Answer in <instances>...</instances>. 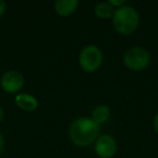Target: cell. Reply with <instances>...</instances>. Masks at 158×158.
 <instances>
[{"mask_svg": "<svg viewBox=\"0 0 158 158\" xmlns=\"http://www.w3.org/2000/svg\"><path fill=\"white\" fill-rule=\"evenodd\" d=\"M101 126L91 119V117H78L72 121L68 128L69 140L80 147L93 144L100 136Z\"/></svg>", "mask_w": 158, "mask_h": 158, "instance_id": "6da1fadb", "label": "cell"}, {"mask_svg": "<svg viewBox=\"0 0 158 158\" xmlns=\"http://www.w3.org/2000/svg\"><path fill=\"white\" fill-rule=\"evenodd\" d=\"M112 20L115 31L120 35L127 36L138 29L140 25V14L134 7L125 5L115 10Z\"/></svg>", "mask_w": 158, "mask_h": 158, "instance_id": "7a4b0ae2", "label": "cell"}, {"mask_svg": "<svg viewBox=\"0 0 158 158\" xmlns=\"http://www.w3.org/2000/svg\"><path fill=\"white\" fill-rule=\"evenodd\" d=\"M123 61L128 69L132 72H141L151 63V53L143 47H131L125 52Z\"/></svg>", "mask_w": 158, "mask_h": 158, "instance_id": "3957f363", "label": "cell"}, {"mask_svg": "<svg viewBox=\"0 0 158 158\" xmlns=\"http://www.w3.org/2000/svg\"><path fill=\"white\" fill-rule=\"evenodd\" d=\"M78 62L84 72L91 74L101 67L103 63V53L99 47L88 44L81 49L78 56Z\"/></svg>", "mask_w": 158, "mask_h": 158, "instance_id": "277c9868", "label": "cell"}, {"mask_svg": "<svg viewBox=\"0 0 158 158\" xmlns=\"http://www.w3.org/2000/svg\"><path fill=\"white\" fill-rule=\"evenodd\" d=\"M25 84V78L19 70L10 69L6 72L0 79V86L5 92L13 94L22 90Z\"/></svg>", "mask_w": 158, "mask_h": 158, "instance_id": "5b68a950", "label": "cell"}, {"mask_svg": "<svg viewBox=\"0 0 158 158\" xmlns=\"http://www.w3.org/2000/svg\"><path fill=\"white\" fill-rule=\"evenodd\" d=\"M94 152L100 158H112L117 152L116 139L110 134H102L94 142Z\"/></svg>", "mask_w": 158, "mask_h": 158, "instance_id": "8992f818", "label": "cell"}, {"mask_svg": "<svg viewBox=\"0 0 158 158\" xmlns=\"http://www.w3.org/2000/svg\"><path fill=\"white\" fill-rule=\"evenodd\" d=\"M15 104L25 112H34L38 108V100L31 93H18L15 95Z\"/></svg>", "mask_w": 158, "mask_h": 158, "instance_id": "52a82bcc", "label": "cell"}, {"mask_svg": "<svg viewBox=\"0 0 158 158\" xmlns=\"http://www.w3.org/2000/svg\"><path fill=\"white\" fill-rule=\"evenodd\" d=\"M79 6L78 0H57L54 3V10L57 15L66 18L74 13Z\"/></svg>", "mask_w": 158, "mask_h": 158, "instance_id": "ba28073f", "label": "cell"}, {"mask_svg": "<svg viewBox=\"0 0 158 158\" xmlns=\"http://www.w3.org/2000/svg\"><path fill=\"white\" fill-rule=\"evenodd\" d=\"M110 108L106 104L98 105L92 110V114H91V119L94 123H97L99 126H101L102 123H105L110 119Z\"/></svg>", "mask_w": 158, "mask_h": 158, "instance_id": "9c48e42d", "label": "cell"}, {"mask_svg": "<svg viewBox=\"0 0 158 158\" xmlns=\"http://www.w3.org/2000/svg\"><path fill=\"white\" fill-rule=\"evenodd\" d=\"M115 8L108 1H102L95 5L94 13L100 19H112L115 13Z\"/></svg>", "mask_w": 158, "mask_h": 158, "instance_id": "30bf717a", "label": "cell"}, {"mask_svg": "<svg viewBox=\"0 0 158 158\" xmlns=\"http://www.w3.org/2000/svg\"><path fill=\"white\" fill-rule=\"evenodd\" d=\"M108 2H110L115 9H118V8L127 5V1H126V0H108Z\"/></svg>", "mask_w": 158, "mask_h": 158, "instance_id": "8fae6325", "label": "cell"}, {"mask_svg": "<svg viewBox=\"0 0 158 158\" xmlns=\"http://www.w3.org/2000/svg\"><path fill=\"white\" fill-rule=\"evenodd\" d=\"M6 10H7V3L3 0H0V18L6 13Z\"/></svg>", "mask_w": 158, "mask_h": 158, "instance_id": "7c38bea8", "label": "cell"}, {"mask_svg": "<svg viewBox=\"0 0 158 158\" xmlns=\"http://www.w3.org/2000/svg\"><path fill=\"white\" fill-rule=\"evenodd\" d=\"M5 145H6V142H5V138H3L2 133L0 132V155L2 154L3 149H5Z\"/></svg>", "mask_w": 158, "mask_h": 158, "instance_id": "4fadbf2b", "label": "cell"}, {"mask_svg": "<svg viewBox=\"0 0 158 158\" xmlns=\"http://www.w3.org/2000/svg\"><path fill=\"white\" fill-rule=\"evenodd\" d=\"M153 126H154V130H155V132L158 134V113L155 115V117H154Z\"/></svg>", "mask_w": 158, "mask_h": 158, "instance_id": "5bb4252c", "label": "cell"}, {"mask_svg": "<svg viewBox=\"0 0 158 158\" xmlns=\"http://www.w3.org/2000/svg\"><path fill=\"white\" fill-rule=\"evenodd\" d=\"M3 117H5V113H3V110H2V108L0 107V123H2Z\"/></svg>", "mask_w": 158, "mask_h": 158, "instance_id": "9a60e30c", "label": "cell"}]
</instances>
